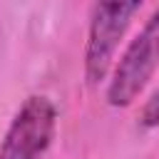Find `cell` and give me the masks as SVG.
<instances>
[{"mask_svg":"<svg viewBox=\"0 0 159 159\" xmlns=\"http://www.w3.org/2000/svg\"><path fill=\"white\" fill-rule=\"evenodd\" d=\"M142 10V2H97L92 5L87 42H84V77L94 87L112 75L114 55L127 35L132 17Z\"/></svg>","mask_w":159,"mask_h":159,"instance_id":"obj_2","label":"cell"},{"mask_svg":"<svg viewBox=\"0 0 159 159\" xmlns=\"http://www.w3.org/2000/svg\"><path fill=\"white\" fill-rule=\"evenodd\" d=\"M137 124L142 129H157L159 127V87L149 94V99L142 104L139 109V117H137Z\"/></svg>","mask_w":159,"mask_h":159,"instance_id":"obj_4","label":"cell"},{"mask_svg":"<svg viewBox=\"0 0 159 159\" xmlns=\"http://www.w3.org/2000/svg\"><path fill=\"white\" fill-rule=\"evenodd\" d=\"M57 129V107L45 94H30L15 112L2 144L0 159H42Z\"/></svg>","mask_w":159,"mask_h":159,"instance_id":"obj_3","label":"cell"},{"mask_svg":"<svg viewBox=\"0 0 159 159\" xmlns=\"http://www.w3.org/2000/svg\"><path fill=\"white\" fill-rule=\"evenodd\" d=\"M159 67V7L149 15L144 27L122 52L119 62L112 67L104 99L109 107H129L139 92L149 84Z\"/></svg>","mask_w":159,"mask_h":159,"instance_id":"obj_1","label":"cell"}]
</instances>
